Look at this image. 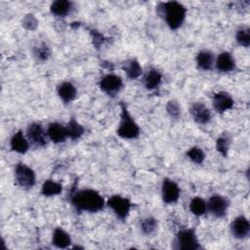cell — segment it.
<instances>
[{
    "label": "cell",
    "instance_id": "obj_17",
    "mask_svg": "<svg viewBox=\"0 0 250 250\" xmlns=\"http://www.w3.org/2000/svg\"><path fill=\"white\" fill-rule=\"evenodd\" d=\"M57 93H58L60 99L64 104H68V103H71L75 99V97L77 95V90L71 82L64 81V82H62L57 87Z\"/></svg>",
    "mask_w": 250,
    "mask_h": 250
},
{
    "label": "cell",
    "instance_id": "obj_20",
    "mask_svg": "<svg viewBox=\"0 0 250 250\" xmlns=\"http://www.w3.org/2000/svg\"><path fill=\"white\" fill-rule=\"evenodd\" d=\"M52 243L54 246L63 249L67 248L71 244V237L64 229L61 228H57L53 231L52 235Z\"/></svg>",
    "mask_w": 250,
    "mask_h": 250
},
{
    "label": "cell",
    "instance_id": "obj_30",
    "mask_svg": "<svg viewBox=\"0 0 250 250\" xmlns=\"http://www.w3.org/2000/svg\"><path fill=\"white\" fill-rule=\"evenodd\" d=\"M229 145H230V139L228 135H222L216 140V148L218 152L221 153L224 157L228 155Z\"/></svg>",
    "mask_w": 250,
    "mask_h": 250
},
{
    "label": "cell",
    "instance_id": "obj_10",
    "mask_svg": "<svg viewBox=\"0 0 250 250\" xmlns=\"http://www.w3.org/2000/svg\"><path fill=\"white\" fill-rule=\"evenodd\" d=\"M207 203V210L217 218H223L227 215L229 209V200L221 194L212 195Z\"/></svg>",
    "mask_w": 250,
    "mask_h": 250
},
{
    "label": "cell",
    "instance_id": "obj_21",
    "mask_svg": "<svg viewBox=\"0 0 250 250\" xmlns=\"http://www.w3.org/2000/svg\"><path fill=\"white\" fill-rule=\"evenodd\" d=\"M162 81V74L156 68H149L144 76V86L147 90H153L157 88Z\"/></svg>",
    "mask_w": 250,
    "mask_h": 250
},
{
    "label": "cell",
    "instance_id": "obj_29",
    "mask_svg": "<svg viewBox=\"0 0 250 250\" xmlns=\"http://www.w3.org/2000/svg\"><path fill=\"white\" fill-rule=\"evenodd\" d=\"M187 156L191 162L201 164L205 159V152L198 146H192L187 151Z\"/></svg>",
    "mask_w": 250,
    "mask_h": 250
},
{
    "label": "cell",
    "instance_id": "obj_7",
    "mask_svg": "<svg viewBox=\"0 0 250 250\" xmlns=\"http://www.w3.org/2000/svg\"><path fill=\"white\" fill-rule=\"evenodd\" d=\"M26 138L30 144L35 146H44L47 145V132L43 129L42 125L37 122L28 124L26 128Z\"/></svg>",
    "mask_w": 250,
    "mask_h": 250
},
{
    "label": "cell",
    "instance_id": "obj_5",
    "mask_svg": "<svg viewBox=\"0 0 250 250\" xmlns=\"http://www.w3.org/2000/svg\"><path fill=\"white\" fill-rule=\"evenodd\" d=\"M15 181L21 188H31L36 183L34 171L22 162H19L15 167Z\"/></svg>",
    "mask_w": 250,
    "mask_h": 250
},
{
    "label": "cell",
    "instance_id": "obj_11",
    "mask_svg": "<svg viewBox=\"0 0 250 250\" xmlns=\"http://www.w3.org/2000/svg\"><path fill=\"white\" fill-rule=\"evenodd\" d=\"M231 234L237 239H244L248 236L250 231V224L245 216H237L229 225Z\"/></svg>",
    "mask_w": 250,
    "mask_h": 250
},
{
    "label": "cell",
    "instance_id": "obj_14",
    "mask_svg": "<svg viewBox=\"0 0 250 250\" xmlns=\"http://www.w3.org/2000/svg\"><path fill=\"white\" fill-rule=\"evenodd\" d=\"M215 67L220 72H230L235 68V60L229 52H222L215 59Z\"/></svg>",
    "mask_w": 250,
    "mask_h": 250
},
{
    "label": "cell",
    "instance_id": "obj_9",
    "mask_svg": "<svg viewBox=\"0 0 250 250\" xmlns=\"http://www.w3.org/2000/svg\"><path fill=\"white\" fill-rule=\"evenodd\" d=\"M180 188L176 182L171 179L164 178L161 186V197L164 203L173 204L176 203L180 197Z\"/></svg>",
    "mask_w": 250,
    "mask_h": 250
},
{
    "label": "cell",
    "instance_id": "obj_2",
    "mask_svg": "<svg viewBox=\"0 0 250 250\" xmlns=\"http://www.w3.org/2000/svg\"><path fill=\"white\" fill-rule=\"evenodd\" d=\"M156 12L164 19L172 30L178 29L183 24L187 15L186 7L177 1L159 3L156 7Z\"/></svg>",
    "mask_w": 250,
    "mask_h": 250
},
{
    "label": "cell",
    "instance_id": "obj_16",
    "mask_svg": "<svg viewBox=\"0 0 250 250\" xmlns=\"http://www.w3.org/2000/svg\"><path fill=\"white\" fill-rule=\"evenodd\" d=\"M10 146L13 151L24 154L29 148V141L23 136L22 131L20 130L12 136L10 140Z\"/></svg>",
    "mask_w": 250,
    "mask_h": 250
},
{
    "label": "cell",
    "instance_id": "obj_18",
    "mask_svg": "<svg viewBox=\"0 0 250 250\" xmlns=\"http://www.w3.org/2000/svg\"><path fill=\"white\" fill-rule=\"evenodd\" d=\"M196 65L201 70H210L213 68L215 63L214 54L207 50H202L197 53L195 58Z\"/></svg>",
    "mask_w": 250,
    "mask_h": 250
},
{
    "label": "cell",
    "instance_id": "obj_26",
    "mask_svg": "<svg viewBox=\"0 0 250 250\" xmlns=\"http://www.w3.org/2000/svg\"><path fill=\"white\" fill-rule=\"evenodd\" d=\"M157 226H158V222L157 220L152 217V216H148V217H146L145 219H143L140 223V228H141V230L143 233L146 234V235H149V234H152L156 229H157Z\"/></svg>",
    "mask_w": 250,
    "mask_h": 250
},
{
    "label": "cell",
    "instance_id": "obj_32",
    "mask_svg": "<svg viewBox=\"0 0 250 250\" xmlns=\"http://www.w3.org/2000/svg\"><path fill=\"white\" fill-rule=\"evenodd\" d=\"M22 26L27 30H34L38 26V21L32 14H27L22 19Z\"/></svg>",
    "mask_w": 250,
    "mask_h": 250
},
{
    "label": "cell",
    "instance_id": "obj_3",
    "mask_svg": "<svg viewBox=\"0 0 250 250\" xmlns=\"http://www.w3.org/2000/svg\"><path fill=\"white\" fill-rule=\"evenodd\" d=\"M120 107H121L120 122L116 131L117 135L120 138L127 139V140L138 138L140 135V127L131 116L124 103L120 104Z\"/></svg>",
    "mask_w": 250,
    "mask_h": 250
},
{
    "label": "cell",
    "instance_id": "obj_25",
    "mask_svg": "<svg viewBox=\"0 0 250 250\" xmlns=\"http://www.w3.org/2000/svg\"><path fill=\"white\" fill-rule=\"evenodd\" d=\"M189 210L195 216H202L207 212V203L203 198L195 196L189 202Z\"/></svg>",
    "mask_w": 250,
    "mask_h": 250
},
{
    "label": "cell",
    "instance_id": "obj_15",
    "mask_svg": "<svg viewBox=\"0 0 250 250\" xmlns=\"http://www.w3.org/2000/svg\"><path fill=\"white\" fill-rule=\"evenodd\" d=\"M47 136L48 138L55 144H60L65 142L67 137L65 126H62L59 122H52L48 125L47 128Z\"/></svg>",
    "mask_w": 250,
    "mask_h": 250
},
{
    "label": "cell",
    "instance_id": "obj_23",
    "mask_svg": "<svg viewBox=\"0 0 250 250\" xmlns=\"http://www.w3.org/2000/svg\"><path fill=\"white\" fill-rule=\"evenodd\" d=\"M65 130H66L67 137L73 141L80 139L85 132L84 127L73 117L70 118L69 121L66 123Z\"/></svg>",
    "mask_w": 250,
    "mask_h": 250
},
{
    "label": "cell",
    "instance_id": "obj_22",
    "mask_svg": "<svg viewBox=\"0 0 250 250\" xmlns=\"http://www.w3.org/2000/svg\"><path fill=\"white\" fill-rule=\"evenodd\" d=\"M123 69L129 79H137L143 73V68L136 59H130L124 62Z\"/></svg>",
    "mask_w": 250,
    "mask_h": 250
},
{
    "label": "cell",
    "instance_id": "obj_33",
    "mask_svg": "<svg viewBox=\"0 0 250 250\" xmlns=\"http://www.w3.org/2000/svg\"><path fill=\"white\" fill-rule=\"evenodd\" d=\"M91 36H92V39H93V44L97 48L104 42L103 35L100 32H98L97 30H91Z\"/></svg>",
    "mask_w": 250,
    "mask_h": 250
},
{
    "label": "cell",
    "instance_id": "obj_6",
    "mask_svg": "<svg viewBox=\"0 0 250 250\" xmlns=\"http://www.w3.org/2000/svg\"><path fill=\"white\" fill-rule=\"evenodd\" d=\"M106 205L120 220H125L128 217L132 207V203L128 198L117 194L110 196L106 201Z\"/></svg>",
    "mask_w": 250,
    "mask_h": 250
},
{
    "label": "cell",
    "instance_id": "obj_28",
    "mask_svg": "<svg viewBox=\"0 0 250 250\" xmlns=\"http://www.w3.org/2000/svg\"><path fill=\"white\" fill-rule=\"evenodd\" d=\"M235 40L238 45L248 48L250 45V29L249 27H241L235 33Z\"/></svg>",
    "mask_w": 250,
    "mask_h": 250
},
{
    "label": "cell",
    "instance_id": "obj_13",
    "mask_svg": "<svg viewBox=\"0 0 250 250\" xmlns=\"http://www.w3.org/2000/svg\"><path fill=\"white\" fill-rule=\"evenodd\" d=\"M212 104H213L214 109L217 112L224 113L225 111L230 109L233 106L234 101L229 93L224 92V91H220V92H217L213 96Z\"/></svg>",
    "mask_w": 250,
    "mask_h": 250
},
{
    "label": "cell",
    "instance_id": "obj_12",
    "mask_svg": "<svg viewBox=\"0 0 250 250\" xmlns=\"http://www.w3.org/2000/svg\"><path fill=\"white\" fill-rule=\"evenodd\" d=\"M189 113L192 117V119L201 125L207 124L211 118H212V114L210 109L202 103H194L191 104V106L189 107Z\"/></svg>",
    "mask_w": 250,
    "mask_h": 250
},
{
    "label": "cell",
    "instance_id": "obj_19",
    "mask_svg": "<svg viewBox=\"0 0 250 250\" xmlns=\"http://www.w3.org/2000/svg\"><path fill=\"white\" fill-rule=\"evenodd\" d=\"M73 10V3L67 0L54 1L50 6V12L56 17H66Z\"/></svg>",
    "mask_w": 250,
    "mask_h": 250
},
{
    "label": "cell",
    "instance_id": "obj_4",
    "mask_svg": "<svg viewBox=\"0 0 250 250\" xmlns=\"http://www.w3.org/2000/svg\"><path fill=\"white\" fill-rule=\"evenodd\" d=\"M173 248L177 250H196L200 244L194 229H184L177 232Z\"/></svg>",
    "mask_w": 250,
    "mask_h": 250
},
{
    "label": "cell",
    "instance_id": "obj_1",
    "mask_svg": "<svg viewBox=\"0 0 250 250\" xmlns=\"http://www.w3.org/2000/svg\"><path fill=\"white\" fill-rule=\"evenodd\" d=\"M70 203L77 211L91 213L103 210L105 204L104 197L97 190L91 188H83L72 192Z\"/></svg>",
    "mask_w": 250,
    "mask_h": 250
},
{
    "label": "cell",
    "instance_id": "obj_24",
    "mask_svg": "<svg viewBox=\"0 0 250 250\" xmlns=\"http://www.w3.org/2000/svg\"><path fill=\"white\" fill-rule=\"evenodd\" d=\"M62 186L55 181L46 180L41 187V193L44 196H55L62 192Z\"/></svg>",
    "mask_w": 250,
    "mask_h": 250
},
{
    "label": "cell",
    "instance_id": "obj_8",
    "mask_svg": "<svg viewBox=\"0 0 250 250\" xmlns=\"http://www.w3.org/2000/svg\"><path fill=\"white\" fill-rule=\"evenodd\" d=\"M100 89L107 95L114 96L123 87L122 78L116 74L108 73L104 75L99 82Z\"/></svg>",
    "mask_w": 250,
    "mask_h": 250
},
{
    "label": "cell",
    "instance_id": "obj_31",
    "mask_svg": "<svg viewBox=\"0 0 250 250\" xmlns=\"http://www.w3.org/2000/svg\"><path fill=\"white\" fill-rule=\"evenodd\" d=\"M166 111L174 119H178L181 116V105L176 100H170L166 104Z\"/></svg>",
    "mask_w": 250,
    "mask_h": 250
},
{
    "label": "cell",
    "instance_id": "obj_27",
    "mask_svg": "<svg viewBox=\"0 0 250 250\" xmlns=\"http://www.w3.org/2000/svg\"><path fill=\"white\" fill-rule=\"evenodd\" d=\"M33 56L38 62H46L51 56L50 47L46 43H40L33 49Z\"/></svg>",
    "mask_w": 250,
    "mask_h": 250
}]
</instances>
